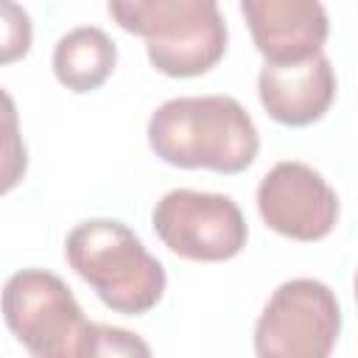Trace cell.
<instances>
[{
	"label": "cell",
	"mask_w": 358,
	"mask_h": 358,
	"mask_svg": "<svg viewBox=\"0 0 358 358\" xmlns=\"http://www.w3.org/2000/svg\"><path fill=\"white\" fill-rule=\"evenodd\" d=\"M106 11L117 28L145 39L148 62L162 76H204L227 53L218 0H106Z\"/></svg>",
	"instance_id": "cell-2"
},
{
	"label": "cell",
	"mask_w": 358,
	"mask_h": 358,
	"mask_svg": "<svg viewBox=\"0 0 358 358\" xmlns=\"http://www.w3.org/2000/svg\"><path fill=\"white\" fill-rule=\"evenodd\" d=\"M241 14L257 53L271 64L316 56L330 36L322 0H241Z\"/></svg>",
	"instance_id": "cell-8"
},
{
	"label": "cell",
	"mask_w": 358,
	"mask_h": 358,
	"mask_svg": "<svg viewBox=\"0 0 358 358\" xmlns=\"http://www.w3.org/2000/svg\"><path fill=\"white\" fill-rule=\"evenodd\" d=\"M117 64V45L103 28L78 25L53 48V76L76 95L95 92Z\"/></svg>",
	"instance_id": "cell-10"
},
{
	"label": "cell",
	"mask_w": 358,
	"mask_h": 358,
	"mask_svg": "<svg viewBox=\"0 0 358 358\" xmlns=\"http://www.w3.org/2000/svg\"><path fill=\"white\" fill-rule=\"evenodd\" d=\"M257 95L271 120L302 129L327 115L336 101V70L324 53L302 62H263L257 73Z\"/></svg>",
	"instance_id": "cell-9"
},
{
	"label": "cell",
	"mask_w": 358,
	"mask_h": 358,
	"mask_svg": "<svg viewBox=\"0 0 358 358\" xmlns=\"http://www.w3.org/2000/svg\"><path fill=\"white\" fill-rule=\"evenodd\" d=\"M341 333L336 291L313 277H294L274 288L255 322L260 358H327Z\"/></svg>",
	"instance_id": "cell-5"
},
{
	"label": "cell",
	"mask_w": 358,
	"mask_h": 358,
	"mask_svg": "<svg viewBox=\"0 0 358 358\" xmlns=\"http://www.w3.org/2000/svg\"><path fill=\"white\" fill-rule=\"evenodd\" d=\"M257 213L277 235L313 243L336 229L341 207L336 190L316 168L299 159H282L257 185Z\"/></svg>",
	"instance_id": "cell-7"
},
{
	"label": "cell",
	"mask_w": 358,
	"mask_h": 358,
	"mask_svg": "<svg viewBox=\"0 0 358 358\" xmlns=\"http://www.w3.org/2000/svg\"><path fill=\"white\" fill-rule=\"evenodd\" d=\"M84 355H151V347L131 330L112 327V324H87V341H84Z\"/></svg>",
	"instance_id": "cell-13"
},
{
	"label": "cell",
	"mask_w": 358,
	"mask_h": 358,
	"mask_svg": "<svg viewBox=\"0 0 358 358\" xmlns=\"http://www.w3.org/2000/svg\"><path fill=\"white\" fill-rule=\"evenodd\" d=\"M0 313L36 358H84L87 319L67 282L45 268L14 271L0 291Z\"/></svg>",
	"instance_id": "cell-4"
},
{
	"label": "cell",
	"mask_w": 358,
	"mask_h": 358,
	"mask_svg": "<svg viewBox=\"0 0 358 358\" xmlns=\"http://www.w3.org/2000/svg\"><path fill=\"white\" fill-rule=\"evenodd\" d=\"M34 45V22L17 0H0V64H14Z\"/></svg>",
	"instance_id": "cell-12"
},
{
	"label": "cell",
	"mask_w": 358,
	"mask_h": 358,
	"mask_svg": "<svg viewBox=\"0 0 358 358\" xmlns=\"http://www.w3.org/2000/svg\"><path fill=\"white\" fill-rule=\"evenodd\" d=\"M148 145L165 165L241 173L260 151V134L232 95H182L148 117Z\"/></svg>",
	"instance_id": "cell-1"
},
{
	"label": "cell",
	"mask_w": 358,
	"mask_h": 358,
	"mask_svg": "<svg viewBox=\"0 0 358 358\" xmlns=\"http://www.w3.org/2000/svg\"><path fill=\"white\" fill-rule=\"evenodd\" d=\"M64 260L109 310L123 316H143L157 308L168 285L165 266L115 218L76 224L64 241Z\"/></svg>",
	"instance_id": "cell-3"
},
{
	"label": "cell",
	"mask_w": 358,
	"mask_h": 358,
	"mask_svg": "<svg viewBox=\"0 0 358 358\" xmlns=\"http://www.w3.org/2000/svg\"><path fill=\"white\" fill-rule=\"evenodd\" d=\"M28 173V148L20 131L14 98L0 87V196L11 193Z\"/></svg>",
	"instance_id": "cell-11"
},
{
	"label": "cell",
	"mask_w": 358,
	"mask_h": 358,
	"mask_svg": "<svg viewBox=\"0 0 358 358\" xmlns=\"http://www.w3.org/2000/svg\"><path fill=\"white\" fill-rule=\"evenodd\" d=\"M157 238L179 257L196 263H221L243 252L249 227L241 207L224 193L176 187L151 210Z\"/></svg>",
	"instance_id": "cell-6"
}]
</instances>
